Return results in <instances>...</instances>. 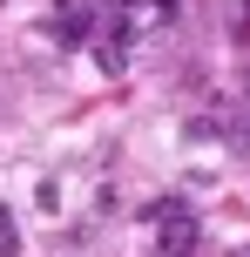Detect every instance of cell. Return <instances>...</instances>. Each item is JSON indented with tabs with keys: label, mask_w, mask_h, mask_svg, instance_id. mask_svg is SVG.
<instances>
[{
	"label": "cell",
	"mask_w": 250,
	"mask_h": 257,
	"mask_svg": "<svg viewBox=\"0 0 250 257\" xmlns=\"http://www.w3.org/2000/svg\"><path fill=\"white\" fill-rule=\"evenodd\" d=\"M149 223H156V250L162 257H196V237H203V223L189 217L176 196H162V203H149Z\"/></svg>",
	"instance_id": "obj_1"
},
{
	"label": "cell",
	"mask_w": 250,
	"mask_h": 257,
	"mask_svg": "<svg viewBox=\"0 0 250 257\" xmlns=\"http://www.w3.org/2000/svg\"><path fill=\"white\" fill-rule=\"evenodd\" d=\"M48 34H54V41H81V34H88V21H81V14L68 7L61 21H48Z\"/></svg>",
	"instance_id": "obj_2"
},
{
	"label": "cell",
	"mask_w": 250,
	"mask_h": 257,
	"mask_svg": "<svg viewBox=\"0 0 250 257\" xmlns=\"http://www.w3.org/2000/svg\"><path fill=\"white\" fill-rule=\"evenodd\" d=\"M0 257H21V230H14V210L0 203Z\"/></svg>",
	"instance_id": "obj_3"
},
{
	"label": "cell",
	"mask_w": 250,
	"mask_h": 257,
	"mask_svg": "<svg viewBox=\"0 0 250 257\" xmlns=\"http://www.w3.org/2000/svg\"><path fill=\"white\" fill-rule=\"evenodd\" d=\"M230 34H237V41H250V0H237V21H230Z\"/></svg>",
	"instance_id": "obj_4"
},
{
	"label": "cell",
	"mask_w": 250,
	"mask_h": 257,
	"mask_svg": "<svg viewBox=\"0 0 250 257\" xmlns=\"http://www.w3.org/2000/svg\"><path fill=\"white\" fill-rule=\"evenodd\" d=\"M230 257H250V250H230Z\"/></svg>",
	"instance_id": "obj_5"
}]
</instances>
